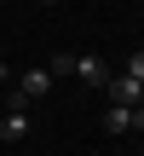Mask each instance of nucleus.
Returning <instances> with one entry per match:
<instances>
[{"label": "nucleus", "mask_w": 144, "mask_h": 156, "mask_svg": "<svg viewBox=\"0 0 144 156\" xmlns=\"http://www.w3.org/2000/svg\"><path fill=\"white\" fill-rule=\"evenodd\" d=\"M46 93H52V75H46V69H23V75H17V93H12V110H29V104L46 98Z\"/></svg>", "instance_id": "nucleus-1"}, {"label": "nucleus", "mask_w": 144, "mask_h": 156, "mask_svg": "<svg viewBox=\"0 0 144 156\" xmlns=\"http://www.w3.org/2000/svg\"><path fill=\"white\" fill-rule=\"evenodd\" d=\"M104 133H144V104H133V110L110 104V116H104Z\"/></svg>", "instance_id": "nucleus-2"}, {"label": "nucleus", "mask_w": 144, "mask_h": 156, "mask_svg": "<svg viewBox=\"0 0 144 156\" xmlns=\"http://www.w3.org/2000/svg\"><path fill=\"white\" fill-rule=\"evenodd\" d=\"M104 93H110V104L133 110V104L144 98V81H133V75H110V87H104Z\"/></svg>", "instance_id": "nucleus-3"}, {"label": "nucleus", "mask_w": 144, "mask_h": 156, "mask_svg": "<svg viewBox=\"0 0 144 156\" xmlns=\"http://www.w3.org/2000/svg\"><path fill=\"white\" fill-rule=\"evenodd\" d=\"M75 75H81L87 87H98V93L110 87V64H104V58H75Z\"/></svg>", "instance_id": "nucleus-4"}, {"label": "nucleus", "mask_w": 144, "mask_h": 156, "mask_svg": "<svg viewBox=\"0 0 144 156\" xmlns=\"http://www.w3.org/2000/svg\"><path fill=\"white\" fill-rule=\"evenodd\" d=\"M23 133H29V116L23 110H6L0 116V139H23Z\"/></svg>", "instance_id": "nucleus-5"}, {"label": "nucleus", "mask_w": 144, "mask_h": 156, "mask_svg": "<svg viewBox=\"0 0 144 156\" xmlns=\"http://www.w3.org/2000/svg\"><path fill=\"white\" fill-rule=\"evenodd\" d=\"M46 75H52V81H58V75H75V52H58V58L46 64Z\"/></svg>", "instance_id": "nucleus-6"}, {"label": "nucleus", "mask_w": 144, "mask_h": 156, "mask_svg": "<svg viewBox=\"0 0 144 156\" xmlns=\"http://www.w3.org/2000/svg\"><path fill=\"white\" fill-rule=\"evenodd\" d=\"M127 75H133V81H144V46L133 52V58H127Z\"/></svg>", "instance_id": "nucleus-7"}, {"label": "nucleus", "mask_w": 144, "mask_h": 156, "mask_svg": "<svg viewBox=\"0 0 144 156\" xmlns=\"http://www.w3.org/2000/svg\"><path fill=\"white\" fill-rule=\"evenodd\" d=\"M46 6H58V0H46Z\"/></svg>", "instance_id": "nucleus-8"}, {"label": "nucleus", "mask_w": 144, "mask_h": 156, "mask_svg": "<svg viewBox=\"0 0 144 156\" xmlns=\"http://www.w3.org/2000/svg\"><path fill=\"white\" fill-rule=\"evenodd\" d=\"M139 104H144V98H139Z\"/></svg>", "instance_id": "nucleus-9"}]
</instances>
